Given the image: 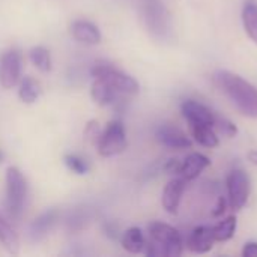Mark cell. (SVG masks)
<instances>
[{
  "label": "cell",
  "instance_id": "1",
  "mask_svg": "<svg viewBox=\"0 0 257 257\" xmlns=\"http://www.w3.org/2000/svg\"><path fill=\"white\" fill-rule=\"evenodd\" d=\"M215 83L242 114L257 117V90L253 84L229 71H218Z\"/></svg>",
  "mask_w": 257,
  "mask_h": 257
},
{
  "label": "cell",
  "instance_id": "2",
  "mask_svg": "<svg viewBox=\"0 0 257 257\" xmlns=\"http://www.w3.org/2000/svg\"><path fill=\"white\" fill-rule=\"evenodd\" d=\"M149 236L152 242L146 244L145 248L148 256L178 257L182 254V236L175 227L155 221L149 224Z\"/></svg>",
  "mask_w": 257,
  "mask_h": 257
},
{
  "label": "cell",
  "instance_id": "3",
  "mask_svg": "<svg viewBox=\"0 0 257 257\" xmlns=\"http://www.w3.org/2000/svg\"><path fill=\"white\" fill-rule=\"evenodd\" d=\"M27 199V181L15 166L6 169V209L14 218H20Z\"/></svg>",
  "mask_w": 257,
  "mask_h": 257
},
{
  "label": "cell",
  "instance_id": "4",
  "mask_svg": "<svg viewBox=\"0 0 257 257\" xmlns=\"http://www.w3.org/2000/svg\"><path fill=\"white\" fill-rule=\"evenodd\" d=\"M126 145L128 142H126V133L123 123L120 120H111L102 130L96 149L101 157L110 158L122 154L126 149Z\"/></svg>",
  "mask_w": 257,
  "mask_h": 257
},
{
  "label": "cell",
  "instance_id": "5",
  "mask_svg": "<svg viewBox=\"0 0 257 257\" xmlns=\"http://www.w3.org/2000/svg\"><path fill=\"white\" fill-rule=\"evenodd\" d=\"M90 74L93 78H99V80L108 83L117 93L136 95L140 90V86L136 78L116 69L111 65H95L90 69Z\"/></svg>",
  "mask_w": 257,
  "mask_h": 257
},
{
  "label": "cell",
  "instance_id": "6",
  "mask_svg": "<svg viewBox=\"0 0 257 257\" xmlns=\"http://www.w3.org/2000/svg\"><path fill=\"white\" fill-rule=\"evenodd\" d=\"M143 15L149 30L161 39L172 35V20L161 0H143Z\"/></svg>",
  "mask_w": 257,
  "mask_h": 257
},
{
  "label": "cell",
  "instance_id": "7",
  "mask_svg": "<svg viewBox=\"0 0 257 257\" xmlns=\"http://www.w3.org/2000/svg\"><path fill=\"white\" fill-rule=\"evenodd\" d=\"M227 193H229V203L232 209L239 211L245 206L250 196V178L244 170L235 169L229 173Z\"/></svg>",
  "mask_w": 257,
  "mask_h": 257
},
{
  "label": "cell",
  "instance_id": "8",
  "mask_svg": "<svg viewBox=\"0 0 257 257\" xmlns=\"http://www.w3.org/2000/svg\"><path fill=\"white\" fill-rule=\"evenodd\" d=\"M21 78V54L17 50H8L0 56V86L12 89Z\"/></svg>",
  "mask_w": 257,
  "mask_h": 257
},
{
  "label": "cell",
  "instance_id": "9",
  "mask_svg": "<svg viewBox=\"0 0 257 257\" xmlns=\"http://www.w3.org/2000/svg\"><path fill=\"white\" fill-rule=\"evenodd\" d=\"M59 220V212L57 209H48L45 212H42L39 217H36L27 227V239L32 244H36L39 241H42L56 226Z\"/></svg>",
  "mask_w": 257,
  "mask_h": 257
},
{
  "label": "cell",
  "instance_id": "10",
  "mask_svg": "<svg viewBox=\"0 0 257 257\" xmlns=\"http://www.w3.org/2000/svg\"><path fill=\"white\" fill-rule=\"evenodd\" d=\"M182 114L187 119L188 125H212L214 126V116L215 113L211 111L206 105L193 101V99H187L182 102L181 105Z\"/></svg>",
  "mask_w": 257,
  "mask_h": 257
},
{
  "label": "cell",
  "instance_id": "11",
  "mask_svg": "<svg viewBox=\"0 0 257 257\" xmlns=\"http://www.w3.org/2000/svg\"><path fill=\"white\" fill-rule=\"evenodd\" d=\"M157 140L169 149H187L191 146V140L176 126L170 123L160 125L155 131Z\"/></svg>",
  "mask_w": 257,
  "mask_h": 257
},
{
  "label": "cell",
  "instance_id": "12",
  "mask_svg": "<svg viewBox=\"0 0 257 257\" xmlns=\"http://www.w3.org/2000/svg\"><path fill=\"white\" fill-rule=\"evenodd\" d=\"M69 32H71V36L81 42V44H87V45H96L101 42L102 39V35L99 32V29L87 21V20H75L69 24Z\"/></svg>",
  "mask_w": 257,
  "mask_h": 257
},
{
  "label": "cell",
  "instance_id": "13",
  "mask_svg": "<svg viewBox=\"0 0 257 257\" xmlns=\"http://www.w3.org/2000/svg\"><path fill=\"white\" fill-rule=\"evenodd\" d=\"M185 184H187V181L182 176H179V178H173L172 181H169V184L164 187L161 202H163V208L169 214L178 212L181 197L185 191Z\"/></svg>",
  "mask_w": 257,
  "mask_h": 257
},
{
  "label": "cell",
  "instance_id": "14",
  "mask_svg": "<svg viewBox=\"0 0 257 257\" xmlns=\"http://www.w3.org/2000/svg\"><path fill=\"white\" fill-rule=\"evenodd\" d=\"M214 241H215L214 227L200 226V227H196V229L191 232L187 245H188V248H190L193 253L203 254V253H208V251L212 248Z\"/></svg>",
  "mask_w": 257,
  "mask_h": 257
},
{
  "label": "cell",
  "instance_id": "15",
  "mask_svg": "<svg viewBox=\"0 0 257 257\" xmlns=\"http://www.w3.org/2000/svg\"><path fill=\"white\" fill-rule=\"evenodd\" d=\"M209 160L202 155V154H191L188 155L179 167V176H182L185 181H193L196 179L208 166H209Z\"/></svg>",
  "mask_w": 257,
  "mask_h": 257
},
{
  "label": "cell",
  "instance_id": "16",
  "mask_svg": "<svg viewBox=\"0 0 257 257\" xmlns=\"http://www.w3.org/2000/svg\"><path fill=\"white\" fill-rule=\"evenodd\" d=\"M120 244L123 247L125 251L131 253V254H139V253H145L146 248V239L143 236V232L139 227H131L128 229L122 238H120Z\"/></svg>",
  "mask_w": 257,
  "mask_h": 257
},
{
  "label": "cell",
  "instance_id": "17",
  "mask_svg": "<svg viewBox=\"0 0 257 257\" xmlns=\"http://www.w3.org/2000/svg\"><path fill=\"white\" fill-rule=\"evenodd\" d=\"M90 95H92V99L96 104H99V105H108V104L114 102L117 92L108 83H105V81H102L99 78H95L93 83H92Z\"/></svg>",
  "mask_w": 257,
  "mask_h": 257
},
{
  "label": "cell",
  "instance_id": "18",
  "mask_svg": "<svg viewBox=\"0 0 257 257\" xmlns=\"http://www.w3.org/2000/svg\"><path fill=\"white\" fill-rule=\"evenodd\" d=\"M0 244L12 256H17L20 253L18 235L14 232V229L9 226V223L3 217H0Z\"/></svg>",
  "mask_w": 257,
  "mask_h": 257
},
{
  "label": "cell",
  "instance_id": "19",
  "mask_svg": "<svg viewBox=\"0 0 257 257\" xmlns=\"http://www.w3.org/2000/svg\"><path fill=\"white\" fill-rule=\"evenodd\" d=\"M242 23L250 39L257 44V3L254 0H245L242 8Z\"/></svg>",
  "mask_w": 257,
  "mask_h": 257
},
{
  "label": "cell",
  "instance_id": "20",
  "mask_svg": "<svg viewBox=\"0 0 257 257\" xmlns=\"http://www.w3.org/2000/svg\"><path fill=\"white\" fill-rule=\"evenodd\" d=\"M18 96L24 104L36 102L38 98L41 96V84L32 77H24L20 83Z\"/></svg>",
  "mask_w": 257,
  "mask_h": 257
},
{
  "label": "cell",
  "instance_id": "21",
  "mask_svg": "<svg viewBox=\"0 0 257 257\" xmlns=\"http://www.w3.org/2000/svg\"><path fill=\"white\" fill-rule=\"evenodd\" d=\"M190 130L196 142L200 143L202 146H206V148L218 146V137L212 125H193L190 126Z\"/></svg>",
  "mask_w": 257,
  "mask_h": 257
},
{
  "label": "cell",
  "instance_id": "22",
  "mask_svg": "<svg viewBox=\"0 0 257 257\" xmlns=\"http://www.w3.org/2000/svg\"><path fill=\"white\" fill-rule=\"evenodd\" d=\"M29 59L30 62L41 71V72H48L53 68V62H51V54L50 51L42 47V45H36L33 48H30L29 51Z\"/></svg>",
  "mask_w": 257,
  "mask_h": 257
},
{
  "label": "cell",
  "instance_id": "23",
  "mask_svg": "<svg viewBox=\"0 0 257 257\" xmlns=\"http://www.w3.org/2000/svg\"><path fill=\"white\" fill-rule=\"evenodd\" d=\"M235 230H236V218L235 217H229V218L220 221L214 227L215 241H229L233 236Z\"/></svg>",
  "mask_w": 257,
  "mask_h": 257
},
{
  "label": "cell",
  "instance_id": "24",
  "mask_svg": "<svg viewBox=\"0 0 257 257\" xmlns=\"http://www.w3.org/2000/svg\"><path fill=\"white\" fill-rule=\"evenodd\" d=\"M63 161L66 164V167L74 172L75 175H87L89 173V164L84 158H81L80 155L75 154H68L63 157Z\"/></svg>",
  "mask_w": 257,
  "mask_h": 257
},
{
  "label": "cell",
  "instance_id": "25",
  "mask_svg": "<svg viewBox=\"0 0 257 257\" xmlns=\"http://www.w3.org/2000/svg\"><path fill=\"white\" fill-rule=\"evenodd\" d=\"M214 128H215L217 131H220L223 136H227V137H233V136L238 133L236 126H235L229 119L221 117V116H218V114L214 116Z\"/></svg>",
  "mask_w": 257,
  "mask_h": 257
},
{
  "label": "cell",
  "instance_id": "26",
  "mask_svg": "<svg viewBox=\"0 0 257 257\" xmlns=\"http://www.w3.org/2000/svg\"><path fill=\"white\" fill-rule=\"evenodd\" d=\"M101 133H102V130L99 128L98 120H89V122H87V125H86V128H84V137H86V140H89L93 146L98 145V140H99V137H101Z\"/></svg>",
  "mask_w": 257,
  "mask_h": 257
},
{
  "label": "cell",
  "instance_id": "27",
  "mask_svg": "<svg viewBox=\"0 0 257 257\" xmlns=\"http://www.w3.org/2000/svg\"><path fill=\"white\" fill-rule=\"evenodd\" d=\"M242 256L244 257H257V244L256 242H248L245 244L244 250H242Z\"/></svg>",
  "mask_w": 257,
  "mask_h": 257
},
{
  "label": "cell",
  "instance_id": "28",
  "mask_svg": "<svg viewBox=\"0 0 257 257\" xmlns=\"http://www.w3.org/2000/svg\"><path fill=\"white\" fill-rule=\"evenodd\" d=\"M224 206H226V200H224L223 197H220V199H218V202H217V206L214 208L212 215H214V217H220V215L224 212Z\"/></svg>",
  "mask_w": 257,
  "mask_h": 257
},
{
  "label": "cell",
  "instance_id": "29",
  "mask_svg": "<svg viewBox=\"0 0 257 257\" xmlns=\"http://www.w3.org/2000/svg\"><path fill=\"white\" fill-rule=\"evenodd\" d=\"M248 160H250L253 164H256L257 166V151H251V152L248 154Z\"/></svg>",
  "mask_w": 257,
  "mask_h": 257
},
{
  "label": "cell",
  "instance_id": "30",
  "mask_svg": "<svg viewBox=\"0 0 257 257\" xmlns=\"http://www.w3.org/2000/svg\"><path fill=\"white\" fill-rule=\"evenodd\" d=\"M2 160H3V155L0 154V163H2Z\"/></svg>",
  "mask_w": 257,
  "mask_h": 257
}]
</instances>
